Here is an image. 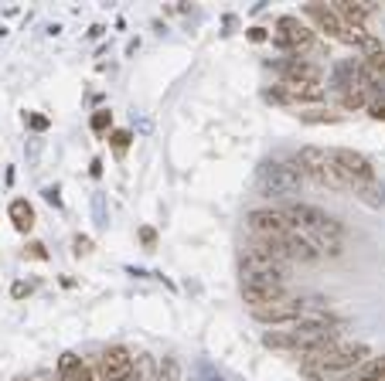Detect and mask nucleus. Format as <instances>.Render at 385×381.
<instances>
[{"instance_id":"1","label":"nucleus","mask_w":385,"mask_h":381,"mask_svg":"<svg viewBox=\"0 0 385 381\" xmlns=\"http://www.w3.org/2000/svg\"><path fill=\"white\" fill-rule=\"evenodd\" d=\"M304 184V174L293 160H266L259 167V194L263 198H290Z\"/></svg>"},{"instance_id":"2","label":"nucleus","mask_w":385,"mask_h":381,"mask_svg":"<svg viewBox=\"0 0 385 381\" xmlns=\"http://www.w3.org/2000/svg\"><path fill=\"white\" fill-rule=\"evenodd\" d=\"M293 164L300 167L304 177H310V181L321 184V188H331V190H348L351 188L345 177L338 174V167L331 164L328 150H321V147H304V150L293 157Z\"/></svg>"},{"instance_id":"3","label":"nucleus","mask_w":385,"mask_h":381,"mask_svg":"<svg viewBox=\"0 0 385 381\" xmlns=\"http://www.w3.org/2000/svg\"><path fill=\"white\" fill-rule=\"evenodd\" d=\"M328 157L351 188H368V184H375V167H372V160H368L365 153L338 147V150H328Z\"/></svg>"},{"instance_id":"4","label":"nucleus","mask_w":385,"mask_h":381,"mask_svg":"<svg viewBox=\"0 0 385 381\" xmlns=\"http://www.w3.org/2000/svg\"><path fill=\"white\" fill-rule=\"evenodd\" d=\"M365 361H368L365 344H334L324 354L307 358L304 364H317V368H324L328 375H334V371H348V368H358V364H365Z\"/></svg>"},{"instance_id":"5","label":"nucleus","mask_w":385,"mask_h":381,"mask_svg":"<svg viewBox=\"0 0 385 381\" xmlns=\"http://www.w3.org/2000/svg\"><path fill=\"white\" fill-rule=\"evenodd\" d=\"M273 44H276V48H283V52H293V55H300L304 48H310V44H314V28H307V24H304L300 18L287 14V18L276 20Z\"/></svg>"},{"instance_id":"6","label":"nucleus","mask_w":385,"mask_h":381,"mask_svg":"<svg viewBox=\"0 0 385 381\" xmlns=\"http://www.w3.org/2000/svg\"><path fill=\"white\" fill-rule=\"evenodd\" d=\"M249 313L259 324H297V320L310 317V303L300 296H287V300H276L270 306H256Z\"/></svg>"},{"instance_id":"7","label":"nucleus","mask_w":385,"mask_h":381,"mask_svg":"<svg viewBox=\"0 0 385 381\" xmlns=\"http://www.w3.org/2000/svg\"><path fill=\"white\" fill-rule=\"evenodd\" d=\"M246 225H249V231L256 235V238H287L290 231H293L287 211H280V208L249 211V214H246Z\"/></svg>"},{"instance_id":"8","label":"nucleus","mask_w":385,"mask_h":381,"mask_svg":"<svg viewBox=\"0 0 385 381\" xmlns=\"http://www.w3.org/2000/svg\"><path fill=\"white\" fill-rule=\"evenodd\" d=\"M99 364H102V375L106 381H134V354L130 347L123 344H113L99 354Z\"/></svg>"},{"instance_id":"9","label":"nucleus","mask_w":385,"mask_h":381,"mask_svg":"<svg viewBox=\"0 0 385 381\" xmlns=\"http://www.w3.org/2000/svg\"><path fill=\"white\" fill-rule=\"evenodd\" d=\"M58 378L61 381H106V375H102V364L99 361H82L78 354L65 351L58 358Z\"/></svg>"},{"instance_id":"10","label":"nucleus","mask_w":385,"mask_h":381,"mask_svg":"<svg viewBox=\"0 0 385 381\" xmlns=\"http://www.w3.org/2000/svg\"><path fill=\"white\" fill-rule=\"evenodd\" d=\"M242 300L256 306H270L276 300H287V283H270V279H242Z\"/></svg>"},{"instance_id":"11","label":"nucleus","mask_w":385,"mask_h":381,"mask_svg":"<svg viewBox=\"0 0 385 381\" xmlns=\"http://www.w3.org/2000/svg\"><path fill=\"white\" fill-rule=\"evenodd\" d=\"M280 82H300V85H321V68L304 58H287L280 61Z\"/></svg>"},{"instance_id":"12","label":"nucleus","mask_w":385,"mask_h":381,"mask_svg":"<svg viewBox=\"0 0 385 381\" xmlns=\"http://www.w3.org/2000/svg\"><path fill=\"white\" fill-rule=\"evenodd\" d=\"M372 11H375L372 4H355V0H338V4H334V14L341 18L345 28H365V20Z\"/></svg>"},{"instance_id":"13","label":"nucleus","mask_w":385,"mask_h":381,"mask_svg":"<svg viewBox=\"0 0 385 381\" xmlns=\"http://www.w3.org/2000/svg\"><path fill=\"white\" fill-rule=\"evenodd\" d=\"M283 246H287V255L293 262H317V259H321V248L314 246L310 238L297 235V231H290L287 238H283Z\"/></svg>"},{"instance_id":"14","label":"nucleus","mask_w":385,"mask_h":381,"mask_svg":"<svg viewBox=\"0 0 385 381\" xmlns=\"http://www.w3.org/2000/svg\"><path fill=\"white\" fill-rule=\"evenodd\" d=\"M287 211V218H290V225L293 229H307V231H314L328 214L321 208H314V205H290V208H283Z\"/></svg>"},{"instance_id":"15","label":"nucleus","mask_w":385,"mask_h":381,"mask_svg":"<svg viewBox=\"0 0 385 381\" xmlns=\"http://www.w3.org/2000/svg\"><path fill=\"white\" fill-rule=\"evenodd\" d=\"M7 214H11V222H14V229L18 231H28L35 229V208L24 201V198H18V201H11V208H7Z\"/></svg>"},{"instance_id":"16","label":"nucleus","mask_w":385,"mask_h":381,"mask_svg":"<svg viewBox=\"0 0 385 381\" xmlns=\"http://www.w3.org/2000/svg\"><path fill=\"white\" fill-rule=\"evenodd\" d=\"M368 102H372V95H368L362 85H351V89L341 92V106H345V109H355V113H358V109H368Z\"/></svg>"},{"instance_id":"17","label":"nucleus","mask_w":385,"mask_h":381,"mask_svg":"<svg viewBox=\"0 0 385 381\" xmlns=\"http://www.w3.org/2000/svg\"><path fill=\"white\" fill-rule=\"evenodd\" d=\"M134 381H157V361L150 354H136L134 358Z\"/></svg>"},{"instance_id":"18","label":"nucleus","mask_w":385,"mask_h":381,"mask_svg":"<svg viewBox=\"0 0 385 381\" xmlns=\"http://www.w3.org/2000/svg\"><path fill=\"white\" fill-rule=\"evenodd\" d=\"M157 381H184V368L177 358H164L157 361Z\"/></svg>"},{"instance_id":"19","label":"nucleus","mask_w":385,"mask_h":381,"mask_svg":"<svg viewBox=\"0 0 385 381\" xmlns=\"http://www.w3.org/2000/svg\"><path fill=\"white\" fill-rule=\"evenodd\" d=\"M300 123L324 126V123H341V116H338V113H324V109H314V113H300Z\"/></svg>"},{"instance_id":"20","label":"nucleus","mask_w":385,"mask_h":381,"mask_svg":"<svg viewBox=\"0 0 385 381\" xmlns=\"http://www.w3.org/2000/svg\"><path fill=\"white\" fill-rule=\"evenodd\" d=\"M89 126H93V133H106V130L113 126V113H109V109H99V113H93Z\"/></svg>"},{"instance_id":"21","label":"nucleus","mask_w":385,"mask_h":381,"mask_svg":"<svg viewBox=\"0 0 385 381\" xmlns=\"http://www.w3.org/2000/svg\"><path fill=\"white\" fill-rule=\"evenodd\" d=\"M109 143H113L116 153H126V147L134 143V133L130 130H116V133H109Z\"/></svg>"},{"instance_id":"22","label":"nucleus","mask_w":385,"mask_h":381,"mask_svg":"<svg viewBox=\"0 0 385 381\" xmlns=\"http://www.w3.org/2000/svg\"><path fill=\"white\" fill-rule=\"evenodd\" d=\"M24 259H38V262H45V259H48V248L41 246V242H28V248H24Z\"/></svg>"},{"instance_id":"23","label":"nucleus","mask_w":385,"mask_h":381,"mask_svg":"<svg viewBox=\"0 0 385 381\" xmlns=\"http://www.w3.org/2000/svg\"><path fill=\"white\" fill-rule=\"evenodd\" d=\"M368 116L385 123V99H372V102H368Z\"/></svg>"},{"instance_id":"24","label":"nucleus","mask_w":385,"mask_h":381,"mask_svg":"<svg viewBox=\"0 0 385 381\" xmlns=\"http://www.w3.org/2000/svg\"><path fill=\"white\" fill-rule=\"evenodd\" d=\"M28 126H31V130H48V116L28 113Z\"/></svg>"},{"instance_id":"25","label":"nucleus","mask_w":385,"mask_h":381,"mask_svg":"<svg viewBox=\"0 0 385 381\" xmlns=\"http://www.w3.org/2000/svg\"><path fill=\"white\" fill-rule=\"evenodd\" d=\"M11 296H14V300H24V296H31V283H14V286H11Z\"/></svg>"},{"instance_id":"26","label":"nucleus","mask_w":385,"mask_h":381,"mask_svg":"<svg viewBox=\"0 0 385 381\" xmlns=\"http://www.w3.org/2000/svg\"><path fill=\"white\" fill-rule=\"evenodd\" d=\"M368 65H372V68H375L379 75H385V48L379 52V55H372V58H368Z\"/></svg>"},{"instance_id":"27","label":"nucleus","mask_w":385,"mask_h":381,"mask_svg":"<svg viewBox=\"0 0 385 381\" xmlns=\"http://www.w3.org/2000/svg\"><path fill=\"white\" fill-rule=\"evenodd\" d=\"M93 252V242L89 238H76V255H89Z\"/></svg>"},{"instance_id":"28","label":"nucleus","mask_w":385,"mask_h":381,"mask_svg":"<svg viewBox=\"0 0 385 381\" xmlns=\"http://www.w3.org/2000/svg\"><path fill=\"white\" fill-rule=\"evenodd\" d=\"M140 238H143V246H154V242H157V231L154 229H140Z\"/></svg>"},{"instance_id":"29","label":"nucleus","mask_w":385,"mask_h":381,"mask_svg":"<svg viewBox=\"0 0 385 381\" xmlns=\"http://www.w3.org/2000/svg\"><path fill=\"white\" fill-rule=\"evenodd\" d=\"M45 201H48V205H55V208L61 205V198H58V190H55V188H48V190H45Z\"/></svg>"},{"instance_id":"30","label":"nucleus","mask_w":385,"mask_h":381,"mask_svg":"<svg viewBox=\"0 0 385 381\" xmlns=\"http://www.w3.org/2000/svg\"><path fill=\"white\" fill-rule=\"evenodd\" d=\"M249 41H266V31L263 28H249Z\"/></svg>"},{"instance_id":"31","label":"nucleus","mask_w":385,"mask_h":381,"mask_svg":"<svg viewBox=\"0 0 385 381\" xmlns=\"http://www.w3.org/2000/svg\"><path fill=\"white\" fill-rule=\"evenodd\" d=\"M52 381H61V378H52Z\"/></svg>"}]
</instances>
